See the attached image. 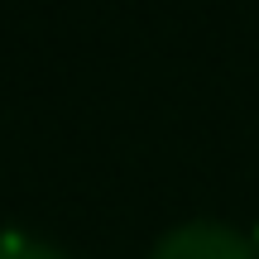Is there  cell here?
I'll return each mask as SVG.
<instances>
[{
    "mask_svg": "<svg viewBox=\"0 0 259 259\" xmlns=\"http://www.w3.org/2000/svg\"><path fill=\"white\" fill-rule=\"evenodd\" d=\"M149 259H259V250L250 235H240L226 221H187L173 226Z\"/></svg>",
    "mask_w": 259,
    "mask_h": 259,
    "instance_id": "obj_1",
    "label": "cell"
},
{
    "mask_svg": "<svg viewBox=\"0 0 259 259\" xmlns=\"http://www.w3.org/2000/svg\"><path fill=\"white\" fill-rule=\"evenodd\" d=\"M0 259H67V254L29 231H0Z\"/></svg>",
    "mask_w": 259,
    "mask_h": 259,
    "instance_id": "obj_2",
    "label": "cell"
}]
</instances>
